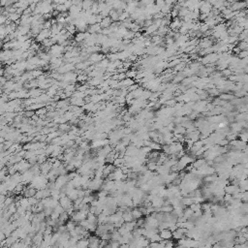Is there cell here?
I'll return each mask as SVG.
<instances>
[{
    "instance_id": "cell-1",
    "label": "cell",
    "mask_w": 248,
    "mask_h": 248,
    "mask_svg": "<svg viewBox=\"0 0 248 248\" xmlns=\"http://www.w3.org/2000/svg\"><path fill=\"white\" fill-rule=\"evenodd\" d=\"M51 37V29H43L38 36L36 37V42L37 43H43L45 40L47 39H49Z\"/></svg>"
},
{
    "instance_id": "cell-2",
    "label": "cell",
    "mask_w": 248,
    "mask_h": 248,
    "mask_svg": "<svg viewBox=\"0 0 248 248\" xmlns=\"http://www.w3.org/2000/svg\"><path fill=\"white\" fill-rule=\"evenodd\" d=\"M187 232H188V230L184 229V228H177L174 232H172V237L176 240L185 239L187 235Z\"/></svg>"
},
{
    "instance_id": "cell-3",
    "label": "cell",
    "mask_w": 248,
    "mask_h": 248,
    "mask_svg": "<svg viewBox=\"0 0 248 248\" xmlns=\"http://www.w3.org/2000/svg\"><path fill=\"white\" fill-rule=\"evenodd\" d=\"M73 204H74V202L72 201V200L70 199L68 196L62 197L61 199L59 200V205H61V207H63L65 210L69 209L70 207H73Z\"/></svg>"
},
{
    "instance_id": "cell-4",
    "label": "cell",
    "mask_w": 248,
    "mask_h": 248,
    "mask_svg": "<svg viewBox=\"0 0 248 248\" xmlns=\"http://www.w3.org/2000/svg\"><path fill=\"white\" fill-rule=\"evenodd\" d=\"M230 144L234 147V148L235 150H244L245 148L247 147V142H244L242 141H240V140H235V141H232L230 142Z\"/></svg>"
},
{
    "instance_id": "cell-5",
    "label": "cell",
    "mask_w": 248,
    "mask_h": 248,
    "mask_svg": "<svg viewBox=\"0 0 248 248\" xmlns=\"http://www.w3.org/2000/svg\"><path fill=\"white\" fill-rule=\"evenodd\" d=\"M38 190L33 188V187H31L30 185H28L27 187H25V189H24V191L22 192V196H24L25 198H32V197H35V195H36V193Z\"/></svg>"
},
{
    "instance_id": "cell-6",
    "label": "cell",
    "mask_w": 248,
    "mask_h": 248,
    "mask_svg": "<svg viewBox=\"0 0 248 248\" xmlns=\"http://www.w3.org/2000/svg\"><path fill=\"white\" fill-rule=\"evenodd\" d=\"M212 9H213V7L210 4V2H203L201 8H200V12H201V14L209 15L212 11Z\"/></svg>"
},
{
    "instance_id": "cell-7",
    "label": "cell",
    "mask_w": 248,
    "mask_h": 248,
    "mask_svg": "<svg viewBox=\"0 0 248 248\" xmlns=\"http://www.w3.org/2000/svg\"><path fill=\"white\" fill-rule=\"evenodd\" d=\"M105 58H106V56H105L103 53H94V54H91V55L89 56V60L94 64L99 63V62H101L102 60L105 59Z\"/></svg>"
},
{
    "instance_id": "cell-8",
    "label": "cell",
    "mask_w": 248,
    "mask_h": 248,
    "mask_svg": "<svg viewBox=\"0 0 248 248\" xmlns=\"http://www.w3.org/2000/svg\"><path fill=\"white\" fill-rule=\"evenodd\" d=\"M159 235L161 237L162 240H170L172 237V232L169 229H165L160 231Z\"/></svg>"
},
{
    "instance_id": "cell-9",
    "label": "cell",
    "mask_w": 248,
    "mask_h": 248,
    "mask_svg": "<svg viewBox=\"0 0 248 248\" xmlns=\"http://www.w3.org/2000/svg\"><path fill=\"white\" fill-rule=\"evenodd\" d=\"M45 90L41 88H33L29 90V97L31 98H39L41 95H43Z\"/></svg>"
},
{
    "instance_id": "cell-10",
    "label": "cell",
    "mask_w": 248,
    "mask_h": 248,
    "mask_svg": "<svg viewBox=\"0 0 248 248\" xmlns=\"http://www.w3.org/2000/svg\"><path fill=\"white\" fill-rule=\"evenodd\" d=\"M86 102L84 99H82V98H75V97H72L70 99V104L73 105V106H76V107H84L86 105Z\"/></svg>"
},
{
    "instance_id": "cell-11",
    "label": "cell",
    "mask_w": 248,
    "mask_h": 248,
    "mask_svg": "<svg viewBox=\"0 0 248 248\" xmlns=\"http://www.w3.org/2000/svg\"><path fill=\"white\" fill-rule=\"evenodd\" d=\"M112 24V19H111V17H104L103 21H101L100 25H101L102 29H105V28H109Z\"/></svg>"
},
{
    "instance_id": "cell-12",
    "label": "cell",
    "mask_w": 248,
    "mask_h": 248,
    "mask_svg": "<svg viewBox=\"0 0 248 248\" xmlns=\"http://www.w3.org/2000/svg\"><path fill=\"white\" fill-rule=\"evenodd\" d=\"M86 32H84V33H82V32H78L76 34V36H75V41H76L78 44H82L86 41Z\"/></svg>"
},
{
    "instance_id": "cell-13",
    "label": "cell",
    "mask_w": 248,
    "mask_h": 248,
    "mask_svg": "<svg viewBox=\"0 0 248 248\" xmlns=\"http://www.w3.org/2000/svg\"><path fill=\"white\" fill-rule=\"evenodd\" d=\"M89 240L88 239H82L77 242V248H88Z\"/></svg>"
},
{
    "instance_id": "cell-14",
    "label": "cell",
    "mask_w": 248,
    "mask_h": 248,
    "mask_svg": "<svg viewBox=\"0 0 248 248\" xmlns=\"http://www.w3.org/2000/svg\"><path fill=\"white\" fill-rule=\"evenodd\" d=\"M132 215H133L134 220H139V219L142 218V216H144L140 209H132Z\"/></svg>"
},
{
    "instance_id": "cell-15",
    "label": "cell",
    "mask_w": 248,
    "mask_h": 248,
    "mask_svg": "<svg viewBox=\"0 0 248 248\" xmlns=\"http://www.w3.org/2000/svg\"><path fill=\"white\" fill-rule=\"evenodd\" d=\"M77 225H78V223H76V222L73 221V220L71 219V220H69V221H67V222H66V224H65V226H66V228H67V231H68V232H71V231H73V230L76 229Z\"/></svg>"
},
{
    "instance_id": "cell-16",
    "label": "cell",
    "mask_w": 248,
    "mask_h": 248,
    "mask_svg": "<svg viewBox=\"0 0 248 248\" xmlns=\"http://www.w3.org/2000/svg\"><path fill=\"white\" fill-rule=\"evenodd\" d=\"M194 213L195 212L193 211V210L190 209V207H188V209H184V212H183V216L186 218V220H190L193 218V216H194Z\"/></svg>"
},
{
    "instance_id": "cell-17",
    "label": "cell",
    "mask_w": 248,
    "mask_h": 248,
    "mask_svg": "<svg viewBox=\"0 0 248 248\" xmlns=\"http://www.w3.org/2000/svg\"><path fill=\"white\" fill-rule=\"evenodd\" d=\"M231 129L233 133H235V134H237L239 132H241L242 130V126L240 125L239 122H237V123H232L231 124Z\"/></svg>"
},
{
    "instance_id": "cell-18",
    "label": "cell",
    "mask_w": 248,
    "mask_h": 248,
    "mask_svg": "<svg viewBox=\"0 0 248 248\" xmlns=\"http://www.w3.org/2000/svg\"><path fill=\"white\" fill-rule=\"evenodd\" d=\"M119 16H120V14L114 9H112L111 11V13H110V17H111V19H112V21H114V22H116V21H119Z\"/></svg>"
},
{
    "instance_id": "cell-19",
    "label": "cell",
    "mask_w": 248,
    "mask_h": 248,
    "mask_svg": "<svg viewBox=\"0 0 248 248\" xmlns=\"http://www.w3.org/2000/svg\"><path fill=\"white\" fill-rule=\"evenodd\" d=\"M146 167H147V170L148 171H157V168H158V165H157L156 162H152V161H147V164H146Z\"/></svg>"
},
{
    "instance_id": "cell-20",
    "label": "cell",
    "mask_w": 248,
    "mask_h": 248,
    "mask_svg": "<svg viewBox=\"0 0 248 248\" xmlns=\"http://www.w3.org/2000/svg\"><path fill=\"white\" fill-rule=\"evenodd\" d=\"M174 133H176V134L184 135L185 133H186V129H185L181 124H179V125H175V128H174Z\"/></svg>"
},
{
    "instance_id": "cell-21",
    "label": "cell",
    "mask_w": 248,
    "mask_h": 248,
    "mask_svg": "<svg viewBox=\"0 0 248 248\" xmlns=\"http://www.w3.org/2000/svg\"><path fill=\"white\" fill-rule=\"evenodd\" d=\"M138 76V71L136 69H132V70H128L126 72V77L130 78V79H136V77Z\"/></svg>"
},
{
    "instance_id": "cell-22",
    "label": "cell",
    "mask_w": 248,
    "mask_h": 248,
    "mask_svg": "<svg viewBox=\"0 0 248 248\" xmlns=\"http://www.w3.org/2000/svg\"><path fill=\"white\" fill-rule=\"evenodd\" d=\"M190 209H191L194 212H198L202 210V204H199V203H194L193 205H190Z\"/></svg>"
},
{
    "instance_id": "cell-23",
    "label": "cell",
    "mask_w": 248,
    "mask_h": 248,
    "mask_svg": "<svg viewBox=\"0 0 248 248\" xmlns=\"http://www.w3.org/2000/svg\"><path fill=\"white\" fill-rule=\"evenodd\" d=\"M219 99H221V100H223V101L226 102V101H230V100H233L234 99V96H233L232 94H229V93H223V94L220 95Z\"/></svg>"
},
{
    "instance_id": "cell-24",
    "label": "cell",
    "mask_w": 248,
    "mask_h": 248,
    "mask_svg": "<svg viewBox=\"0 0 248 248\" xmlns=\"http://www.w3.org/2000/svg\"><path fill=\"white\" fill-rule=\"evenodd\" d=\"M92 5H93L92 1H84L82 2V10L84 11H88V10L91 9Z\"/></svg>"
},
{
    "instance_id": "cell-25",
    "label": "cell",
    "mask_w": 248,
    "mask_h": 248,
    "mask_svg": "<svg viewBox=\"0 0 248 248\" xmlns=\"http://www.w3.org/2000/svg\"><path fill=\"white\" fill-rule=\"evenodd\" d=\"M149 241H150V243H152V242H160V241H162V239H161V237H160L159 233H158V234H155V235H152V237L149 239Z\"/></svg>"
},
{
    "instance_id": "cell-26",
    "label": "cell",
    "mask_w": 248,
    "mask_h": 248,
    "mask_svg": "<svg viewBox=\"0 0 248 248\" xmlns=\"http://www.w3.org/2000/svg\"><path fill=\"white\" fill-rule=\"evenodd\" d=\"M207 93H209V96L215 97V96H218L220 94V91H219V89H217V88H212V89L207 90Z\"/></svg>"
},
{
    "instance_id": "cell-27",
    "label": "cell",
    "mask_w": 248,
    "mask_h": 248,
    "mask_svg": "<svg viewBox=\"0 0 248 248\" xmlns=\"http://www.w3.org/2000/svg\"><path fill=\"white\" fill-rule=\"evenodd\" d=\"M239 137L240 139V141L247 142H248V132H241L239 134Z\"/></svg>"
},
{
    "instance_id": "cell-28",
    "label": "cell",
    "mask_w": 248,
    "mask_h": 248,
    "mask_svg": "<svg viewBox=\"0 0 248 248\" xmlns=\"http://www.w3.org/2000/svg\"><path fill=\"white\" fill-rule=\"evenodd\" d=\"M58 127H59L60 131H62V132H66V131H70V130H71V126L68 124H66V123L59 124Z\"/></svg>"
},
{
    "instance_id": "cell-29",
    "label": "cell",
    "mask_w": 248,
    "mask_h": 248,
    "mask_svg": "<svg viewBox=\"0 0 248 248\" xmlns=\"http://www.w3.org/2000/svg\"><path fill=\"white\" fill-rule=\"evenodd\" d=\"M47 114V108H42V109H40V110H38V111L36 112V114H37V116H39L40 117L46 116Z\"/></svg>"
},
{
    "instance_id": "cell-30",
    "label": "cell",
    "mask_w": 248,
    "mask_h": 248,
    "mask_svg": "<svg viewBox=\"0 0 248 248\" xmlns=\"http://www.w3.org/2000/svg\"><path fill=\"white\" fill-rule=\"evenodd\" d=\"M221 73H222V76H225V77L230 78L231 76H233V73H234V72L232 71V69H228V68H227L226 70L222 71Z\"/></svg>"
},
{
    "instance_id": "cell-31",
    "label": "cell",
    "mask_w": 248,
    "mask_h": 248,
    "mask_svg": "<svg viewBox=\"0 0 248 248\" xmlns=\"http://www.w3.org/2000/svg\"><path fill=\"white\" fill-rule=\"evenodd\" d=\"M165 248H175L172 240H165Z\"/></svg>"
},
{
    "instance_id": "cell-32",
    "label": "cell",
    "mask_w": 248,
    "mask_h": 248,
    "mask_svg": "<svg viewBox=\"0 0 248 248\" xmlns=\"http://www.w3.org/2000/svg\"><path fill=\"white\" fill-rule=\"evenodd\" d=\"M87 80V76L86 74H82V75H79V76H78V79H77V81L78 82H84V81H86Z\"/></svg>"
},
{
    "instance_id": "cell-33",
    "label": "cell",
    "mask_w": 248,
    "mask_h": 248,
    "mask_svg": "<svg viewBox=\"0 0 248 248\" xmlns=\"http://www.w3.org/2000/svg\"><path fill=\"white\" fill-rule=\"evenodd\" d=\"M23 114L25 116V117H30V118H32V116L36 114H35L33 111H25V112H23Z\"/></svg>"
}]
</instances>
